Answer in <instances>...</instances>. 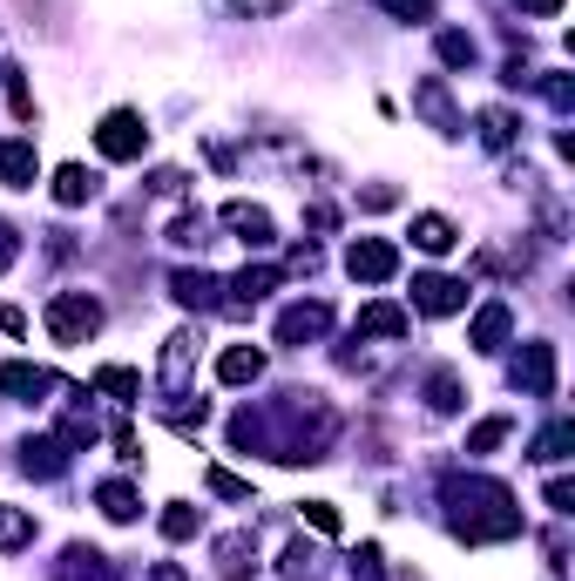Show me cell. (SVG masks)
<instances>
[{
  "instance_id": "cell-1",
  "label": "cell",
  "mask_w": 575,
  "mask_h": 581,
  "mask_svg": "<svg viewBox=\"0 0 575 581\" xmlns=\"http://www.w3.org/2000/svg\"><path fill=\"white\" fill-rule=\"evenodd\" d=\"M447 508H454V534L460 541H508L522 534V508L502 480H480V473H454L447 480Z\"/></svg>"
},
{
  "instance_id": "cell-2",
  "label": "cell",
  "mask_w": 575,
  "mask_h": 581,
  "mask_svg": "<svg viewBox=\"0 0 575 581\" xmlns=\"http://www.w3.org/2000/svg\"><path fill=\"white\" fill-rule=\"evenodd\" d=\"M96 331H102V304H96L89 291L48 298V339H54V345H89Z\"/></svg>"
},
{
  "instance_id": "cell-3",
  "label": "cell",
  "mask_w": 575,
  "mask_h": 581,
  "mask_svg": "<svg viewBox=\"0 0 575 581\" xmlns=\"http://www.w3.org/2000/svg\"><path fill=\"white\" fill-rule=\"evenodd\" d=\"M96 149H102L109 162H142V149H149V122H142L136 109H109L102 129H96Z\"/></svg>"
},
{
  "instance_id": "cell-4",
  "label": "cell",
  "mask_w": 575,
  "mask_h": 581,
  "mask_svg": "<svg viewBox=\"0 0 575 581\" xmlns=\"http://www.w3.org/2000/svg\"><path fill=\"white\" fill-rule=\"evenodd\" d=\"M217 223H224L237 243H251V251H271V243H278V223H271V210H265V203H224V210H217Z\"/></svg>"
},
{
  "instance_id": "cell-5",
  "label": "cell",
  "mask_w": 575,
  "mask_h": 581,
  "mask_svg": "<svg viewBox=\"0 0 575 581\" xmlns=\"http://www.w3.org/2000/svg\"><path fill=\"white\" fill-rule=\"evenodd\" d=\"M346 271L359 278V284H386L393 271H399V251L386 237H353V251H346Z\"/></svg>"
},
{
  "instance_id": "cell-6",
  "label": "cell",
  "mask_w": 575,
  "mask_h": 581,
  "mask_svg": "<svg viewBox=\"0 0 575 581\" xmlns=\"http://www.w3.org/2000/svg\"><path fill=\"white\" fill-rule=\"evenodd\" d=\"M414 304H420L427 318H454V311H467V284L427 271V278H414Z\"/></svg>"
},
{
  "instance_id": "cell-7",
  "label": "cell",
  "mask_w": 575,
  "mask_h": 581,
  "mask_svg": "<svg viewBox=\"0 0 575 581\" xmlns=\"http://www.w3.org/2000/svg\"><path fill=\"white\" fill-rule=\"evenodd\" d=\"M61 379L48 372V365H28V359H8V365H0V392H8V399H21V405H34V399H48Z\"/></svg>"
},
{
  "instance_id": "cell-8",
  "label": "cell",
  "mask_w": 575,
  "mask_h": 581,
  "mask_svg": "<svg viewBox=\"0 0 575 581\" xmlns=\"http://www.w3.org/2000/svg\"><path fill=\"white\" fill-rule=\"evenodd\" d=\"M515 385H522L528 399H555V345H522Z\"/></svg>"
},
{
  "instance_id": "cell-9",
  "label": "cell",
  "mask_w": 575,
  "mask_h": 581,
  "mask_svg": "<svg viewBox=\"0 0 575 581\" xmlns=\"http://www.w3.org/2000/svg\"><path fill=\"white\" fill-rule=\"evenodd\" d=\"M414 109H420L440 136H460V109H454V96H447V81H440V74L414 81Z\"/></svg>"
},
{
  "instance_id": "cell-10",
  "label": "cell",
  "mask_w": 575,
  "mask_h": 581,
  "mask_svg": "<svg viewBox=\"0 0 575 581\" xmlns=\"http://www.w3.org/2000/svg\"><path fill=\"white\" fill-rule=\"evenodd\" d=\"M325 324H333V304H291L285 318H278V345H311V339H325Z\"/></svg>"
},
{
  "instance_id": "cell-11",
  "label": "cell",
  "mask_w": 575,
  "mask_h": 581,
  "mask_svg": "<svg viewBox=\"0 0 575 581\" xmlns=\"http://www.w3.org/2000/svg\"><path fill=\"white\" fill-rule=\"evenodd\" d=\"M508 331H515V311L495 298V304H480V311H474L467 345H474V352H502V345H508Z\"/></svg>"
},
{
  "instance_id": "cell-12",
  "label": "cell",
  "mask_w": 575,
  "mask_h": 581,
  "mask_svg": "<svg viewBox=\"0 0 575 581\" xmlns=\"http://www.w3.org/2000/svg\"><path fill=\"white\" fill-rule=\"evenodd\" d=\"M34 177H41L34 142L28 136H8V142H0V183H8V190H34Z\"/></svg>"
},
{
  "instance_id": "cell-13",
  "label": "cell",
  "mask_w": 575,
  "mask_h": 581,
  "mask_svg": "<svg viewBox=\"0 0 575 581\" xmlns=\"http://www.w3.org/2000/svg\"><path fill=\"white\" fill-rule=\"evenodd\" d=\"M197 331H177V339H162V392L170 399H184V385H190V359H197Z\"/></svg>"
},
{
  "instance_id": "cell-14",
  "label": "cell",
  "mask_w": 575,
  "mask_h": 581,
  "mask_svg": "<svg viewBox=\"0 0 575 581\" xmlns=\"http://www.w3.org/2000/svg\"><path fill=\"white\" fill-rule=\"evenodd\" d=\"M170 291H177V304H190V311H217V304H224V298H217L224 284H217L210 271H170Z\"/></svg>"
},
{
  "instance_id": "cell-15",
  "label": "cell",
  "mask_w": 575,
  "mask_h": 581,
  "mask_svg": "<svg viewBox=\"0 0 575 581\" xmlns=\"http://www.w3.org/2000/svg\"><path fill=\"white\" fill-rule=\"evenodd\" d=\"M414 331V311H399V304H366L359 311V339H406Z\"/></svg>"
},
{
  "instance_id": "cell-16",
  "label": "cell",
  "mask_w": 575,
  "mask_h": 581,
  "mask_svg": "<svg viewBox=\"0 0 575 581\" xmlns=\"http://www.w3.org/2000/svg\"><path fill=\"white\" fill-rule=\"evenodd\" d=\"M217 379H224V385H258V379H265V352H258V345H230V352L217 359Z\"/></svg>"
},
{
  "instance_id": "cell-17",
  "label": "cell",
  "mask_w": 575,
  "mask_h": 581,
  "mask_svg": "<svg viewBox=\"0 0 575 581\" xmlns=\"http://www.w3.org/2000/svg\"><path fill=\"white\" fill-rule=\"evenodd\" d=\"M414 243H420L427 258H447L454 243H460V230H454V223H447L440 210H420V217H414Z\"/></svg>"
},
{
  "instance_id": "cell-18",
  "label": "cell",
  "mask_w": 575,
  "mask_h": 581,
  "mask_svg": "<svg viewBox=\"0 0 575 581\" xmlns=\"http://www.w3.org/2000/svg\"><path fill=\"white\" fill-rule=\"evenodd\" d=\"M96 190H102V183L81 170V162H61V170H54V203H68V210H75V203H89Z\"/></svg>"
},
{
  "instance_id": "cell-19",
  "label": "cell",
  "mask_w": 575,
  "mask_h": 581,
  "mask_svg": "<svg viewBox=\"0 0 575 581\" xmlns=\"http://www.w3.org/2000/svg\"><path fill=\"white\" fill-rule=\"evenodd\" d=\"M21 467H28V473H41V480H61L68 447H61V440H28V447H21Z\"/></svg>"
},
{
  "instance_id": "cell-20",
  "label": "cell",
  "mask_w": 575,
  "mask_h": 581,
  "mask_svg": "<svg viewBox=\"0 0 575 581\" xmlns=\"http://www.w3.org/2000/svg\"><path fill=\"white\" fill-rule=\"evenodd\" d=\"M96 501H102V514H109V521H136V508H142L129 480H102V487H96Z\"/></svg>"
},
{
  "instance_id": "cell-21",
  "label": "cell",
  "mask_w": 575,
  "mask_h": 581,
  "mask_svg": "<svg viewBox=\"0 0 575 581\" xmlns=\"http://www.w3.org/2000/svg\"><path fill=\"white\" fill-rule=\"evenodd\" d=\"M251 561H258L251 534H224V541H217V568H224V574H251Z\"/></svg>"
},
{
  "instance_id": "cell-22",
  "label": "cell",
  "mask_w": 575,
  "mask_h": 581,
  "mask_svg": "<svg viewBox=\"0 0 575 581\" xmlns=\"http://www.w3.org/2000/svg\"><path fill=\"white\" fill-rule=\"evenodd\" d=\"M68 581H116V568L96 548H68Z\"/></svg>"
},
{
  "instance_id": "cell-23",
  "label": "cell",
  "mask_w": 575,
  "mask_h": 581,
  "mask_svg": "<svg viewBox=\"0 0 575 581\" xmlns=\"http://www.w3.org/2000/svg\"><path fill=\"white\" fill-rule=\"evenodd\" d=\"M96 392H109V399L129 405V399H142V379H136L129 365H102V372H96Z\"/></svg>"
},
{
  "instance_id": "cell-24",
  "label": "cell",
  "mask_w": 575,
  "mask_h": 581,
  "mask_svg": "<svg viewBox=\"0 0 575 581\" xmlns=\"http://www.w3.org/2000/svg\"><path fill=\"white\" fill-rule=\"evenodd\" d=\"M170 243H184V251H204V243H210V217H204V210H184V217L170 223Z\"/></svg>"
},
{
  "instance_id": "cell-25",
  "label": "cell",
  "mask_w": 575,
  "mask_h": 581,
  "mask_svg": "<svg viewBox=\"0 0 575 581\" xmlns=\"http://www.w3.org/2000/svg\"><path fill=\"white\" fill-rule=\"evenodd\" d=\"M508 433H515V420H508V412H495V420H480V427L467 433V453H495Z\"/></svg>"
},
{
  "instance_id": "cell-26",
  "label": "cell",
  "mask_w": 575,
  "mask_h": 581,
  "mask_svg": "<svg viewBox=\"0 0 575 581\" xmlns=\"http://www.w3.org/2000/svg\"><path fill=\"white\" fill-rule=\"evenodd\" d=\"M34 541V514L28 508H0V548H28Z\"/></svg>"
},
{
  "instance_id": "cell-27",
  "label": "cell",
  "mask_w": 575,
  "mask_h": 581,
  "mask_svg": "<svg viewBox=\"0 0 575 581\" xmlns=\"http://www.w3.org/2000/svg\"><path fill=\"white\" fill-rule=\"evenodd\" d=\"M480 142L487 149H508L515 142V116L508 109H480Z\"/></svg>"
},
{
  "instance_id": "cell-28",
  "label": "cell",
  "mask_w": 575,
  "mask_h": 581,
  "mask_svg": "<svg viewBox=\"0 0 575 581\" xmlns=\"http://www.w3.org/2000/svg\"><path fill=\"white\" fill-rule=\"evenodd\" d=\"M197 528H204V508H184V501H177L170 514H162V541H190Z\"/></svg>"
},
{
  "instance_id": "cell-29",
  "label": "cell",
  "mask_w": 575,
  "mask_h": 581,
  "mask_svg": "<svg viewBox=\"0 0 575 581\" xmlns=\"http://www.w3.org/2000/svg\"><path fill=\"white\" fill-rule=\"evenodd\" d=\"M427 405H434V412H460V379H454V372H434V379H427Z\"/></svg>"
},
{
  "instance_id": "cell-30",
  "label": "cell",
  "mask_w": 575,
  "mask_h": 581,
  "mask_svg": "<svg viewBox=\"0 0 575 581\" xmlns=\"http://www.w3.org/2000/svg\"><path fill=\"white\" fill-rule=\"evenodd\" d=\"M568 447H575V427H568V420H555V427L535 440V460H562Z\"/></svg>"
},
{
  "instance_id": "cell-31",
  "label": "cell",
  "mask_w": 575,
  "mask_h": 581,
  "mask_svg": "<svg viewBox=\"0 0 575 581\" xmlns=\"http://www.w3.org/2000/svg\"><path fill=\"white\" fill-rule=\"evenodd\" d=\"M285 574H291V581H311V574H318V548L291 541V548H285Z\"/></svg>"
},
{
  "instance_id": "cell-32",
  "label": "cell",
  "mask_w": 575,
  "mask_h": 581,
  "mask_svg": "<svg viewBox=\"0 0 575 581\" xmlns=\"http://www.w3.org/2000/svg\"><path fill=\"white\" fill-rule=\"evenodd\" d=\"M204 480H210V493H224V501H251V480H237V473H224V467H210Z\"/></svg>"
},
{
  "instance_id": "cell-33",
  "label": "cell",
  "mask_w": 575,
  "mask_h": 581,
  "mask_svg": "<svg viewBox=\"0 0 575 581\" xmlns=\"http://www.w3.org/2000/svg\"><path fill=\"white\" fill-rule=\"evenodd\" d=\"M440 61H447V68H474V41L447 28V34H440Z\"/></svg>"
},
{
  "instance_id": "cell-34",
  "label": "cell",
  "mask_w": 575,
  "mask_h": 581,
  "mask_svg": "<svg viewBox=\"0 0 575 581\" xmlns=\"http://www.w3.org/2000/svg\"><path fill=\"white\" fill-rule=\"evenodd\" d=\"M386 14H399V21H434V0H379Z\"/></svg>"
},
{
  "instance_id": "cell-35",
  "label": "cell",
  "mask_w": 575,
  "mask_h": 581,
  "mask_svg": "<svg viewBox=\"0 0 575 581\" xmlns=\"http://www.w3.org/2000/svg\"><path fill=\"white\" fill-rule=\"evenodd\" d=\"M305 521H311L318 534H339V508H333V501H305Z\"/></svg>"
},
{
  "instance_id": "cell-36",
  "label": "cell",
  "mask_w": 575,
  "mask_h": 581,
  "mask_svg": "<svg viewBox=\"0 0 575 581\" xmlns=\"http://www.w3.org/2000/svg\"><path fill=\"white\" fill-rule=\"evenodd\" d=\"M379 574H386V568H379V548L366 541V548L353 554V581H379Z\"/></svg>"
},
{
  "instance_id": "cell-37",
  "label": "cell",
  "mask_w": 575,
  "mask_h": 581,
  "mask_svg": "<svg viewBox=\"0 0 575 581\" xmlns=\"http://www.w3.org/2000/svg\"><path fill=\"white\" fill-rule=\"evenodd\" d=\"M542 96H548L555 109H568V102H575V89H568V74H542Z\"/></svg>"
},
{
  "instance_id": "cell-38",
  "label": "cell",
  "mask_w": 575,
  "mask_h": 581,
  "mask_svg": "<svg viewBox=\"0 0 575 581\" xmlns=\"http://www.w3.org/2000/svg\"><path fill=\"white\" fill-rule=\"evenodd\" d=\"M8 102H14V116H21V122L34 116V96H28V81H21V74H8Z\"/></svg>"
},
{
  "instance_id": "cell-39",
  "label": "cell",
  "mask_w": 575,
  "mask_h": 581,
  "mask_svg": "<svg viewBox=\"0 0 575 581\" xmlns=\"http://www.w3.org/2000/svg\"><path fill=\"white\" fill-rule=\"evenodd\" d=\"M149 190H156V197H184V170H156Z\"/></svg>"
},
{
  "instance_id": "cell-40",
  "label": "cell",
  "mask_w": 575,
  "mask_h": 581,
  "mask_svg": "<svg viewBox=\"0 0 575 581\" xmlns=\"http://www.w3.org/2000/svg\"><path fill=\"white\" fill-rule=\"evenodd\" d=\"M548 508H555V514H575V487H568V480H548Z\"/></svg>"
},
{
  "instance_id": "cell-41",
  "label": "cell",
  "mask_w": 575,
  "mask_h": 581,
  "mask_svg": "<svg viewBox=\"0 0 575 581\" xmlns=\"http://www.w3.org/2000/svg\"><path fill=\"white\" fill-rule=\"evenodd\" d=\"M116 453H122V460H129V467H136V460H142V440H136V433H129V427H116Z\"/></svg>"
},
{
  "instance_id": "cell-42",
  "label": "cell",
  "mask_w": 575,
  "mask_h": 581,
  "mask_svg": "<svg viewBox=\"0 0 575 581\" xmlns=\"http://www.w3.org/2000/svg\"><path fill=\"white\" fill-rule=\"evenodd\" d=\"M237 14H278V8H291V0H230Z\"/></svg>"
},
{
  "instance_id": "cell-43",
  "label": "cell",
  "mask_w": 575,
  "mask_h": 581,
  "mask_svg": "<svg viewBox=\"0 0 575 581\" xmlns=\"http://www.w3.org/2000/svg\"><path fill=\"white\" fill-rule=\"evenodd\" d=\"M515 8H522V14H542V21H555V14H562V0H515Z\"/></svg>"
},
{
  "instance_id": "cell-44",
  "label": "cell",
  "mask_w": 575,
  "mask_h": 581,
  "mask_svg": "<svg viewBox=\"0 0 575 581\" xmlns=\"http://www.w3.org/2000/svg\"><path fill=\"white\" fill-rule=\"evenodd\" d=\"M359 203H366V210H393V203H399V190H386V183H379V190H366Z\"/></svg>"
},
{
  "instance_id": "cell-45",
  "label": "cell",
  "mask_w": 575,
  "mask_h": 581,
  "mask_svg": "<svg viewBox=\"0 0 575 581\" xmlns=\"http://www.w3.org/2000/svg\"><path fill=\"white\" fill-rule=\"evenodd\" d=\"M0 331H8V339H21V331H28V318H21L14 304H0Z\"/></svg>"
},
{
  "instance_id": "cell-46",
  "label": "cell",
  "mask_w": 575,
  "mask_h": 581,
  "mask_svg": "<svg viewBox=\"0 0 575 581\" xmlns=\"http://www.w3.org/2000/svg\"><path fill=\"white\" fill-rule=\"evenodd\" d=\"M14 258H21V243H14V230H8V223H0V271H8Z\"/></svg>"
},
{
  "instance_id": "cell-47",
  "label": "cell",
  "mask_w": 575,
  "mask_h": 581,
  "mask_svg": "<svg viewBox=\"0 0 575 581\" xmlns=\"http://www.w3.org/2000/svg\"><path fill=\"white\" fill-rule=\"evenodd\" d=\"M149 581H190V574H184V568H170V561H162V568H156Z\"/></svg>"
}]
</instances>
